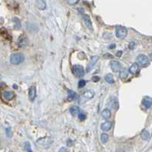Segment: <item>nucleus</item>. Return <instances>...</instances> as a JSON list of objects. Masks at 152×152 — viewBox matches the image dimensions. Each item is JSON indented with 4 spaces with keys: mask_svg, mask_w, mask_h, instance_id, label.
I'll use <instances>...</instances> for the list:
<instances>
[{
    "mask_svg": "<svg viewBox=\"0 0 152 152\" xmlns=\"http://www.w3.org/2000/svg\"><path fill=\"white\" fill-rule=\"evenodd\" d=\"M10 61H11V63L13 65H19L24 61V56L22 53H13L11 55Z\"/></svg>",
    "mask_w": 152,
    "mask_h": 152,
    "instance_id": "f257e3e1",
    "label": "nucleus"
},
{
    "mask_svg": "<svg viewBox=\"0 0 152 152\" xmlns=\"http://www.w3.org/2000/svg\"><path fill=\"white\" fill-rule=\"evenodd\" d=\"M116 36L119 39H123L127 36V30L125 27L117 26L116 28Z\"/></svg>",
    "mask_w": 152,
    "mask_h": 152,
    "instance_id": "f03ea898",
    "label": "nucleus"
},
{
    "mask_svg": "<svg viewBox=\"0 0 152 152\" xmlns=\"http://www.w3.org/2000/svg\"><path fill=\"white\" fill-rule=\"evenodd\" d=\"M137 64L139 66H142V67H146L147 66H148L149 64V60L148 58L145 55H143V54H140L137 56Z\"/></svg>",
    "mask_w": 152,
    "mask_h": 152,
    "instance_id": "7ed1b4c3",
    "label": "nucleus"
},
{
    "mask_svg": "<svg viewBox=\"0 0 152 152\" xmlns=\"http://www.w3.org/2000/svg\"><path fill=\"white\" fill-rule=\"evenodd\" d=\"M73 73L77 77H82L85 74L84 68L81 66H79V65L74 66H73Z\"/></svg>",
    "mask_w": 152,
    "mask_h": 152,
    "instance_id": "20e7f679",
    "label": "nucleus"
},
{
    "mask_svg": "<svg viewBox=\"0 0 152 152\" xmlns=\"http://www.w3.org/2000/svg\"><path fill=\"white\" fill-rule=\"evenodd\" d=\"M15 94L13 91H5L2 94V98L6 100V101H9L11 100H12L14 97Z\"/></svg>",
    "mask_w": 152,
    "mask_h": 152,
    "instance_id": "39448f33",
    "label": "nucleus"
},
{
    "mask_svg": "<svg viewBox=\"0 0 152 152\" xmlns=\"http://www.w3.org/2000/svg\"><path fill=\"white\" fill-rule=\"evenodd\" d=\"M110 68L114 72H119L120 69H121V64L119 63L118 61H116V60H112L110 62Z\"/></svg>",
    "mask_w": 152,
    "mask_h": 152,
    "instance_id": "423d86ee",
    "label": "nucleus"
},
{
    "mask_svg": "<svg viewBox=\"0 0 152 152\" xmlns=\"http://www.w3.org/2000/svg\"><path fill=\"white\" fill-rule=\"evenodd\" d=\"M99 60V57L97 56H94L91 58V60H90V62L87 66V72H90L91 69L94 66V65L97 62V61Z\"/></svg>",
    "mask_w": 152,
    "mask_h": 152,
    "instance_id": "0eeeda50",
    "label": "nucleus"
},
{
    "mask_svg": "<svg viewBox=\"0 0 152 152\" xmlns=\"http://www.w3.org/2000/svg\"><path fill=\"white\" fill-rule=\"evenodd\" d=\"M142 105L146 109H150L152 106V98L150 97H145L142 100Z\"/></svg>",
    "mask_w": 152,
    "mask_h": 152,
    "instance_id": "6e6552de",
    "label": "nucleus"
},
{
    "mask_svg": "<svg viewBox=\"0 0 152 152\" xmlns=\"http://www.w3.org/2000/svg\"><path fill=\"white\" fill-rule=\"evenodd\" d=\"M37 95V91H36V87L35 86H31L29 89V92H28V97H29V100L31 101H33L35 100Z\"/></svg>",
    "mask_w": 152,
    "mask_h": 152,
    "instance_id": "1a4fd4ad",
    "label": "nucleus"
},
{
    "mask_svg": "<svg viewBox=\"0 0 152 152\" xmlns=\"http://www.w3.org/2000/svg\"><path fill=\"white\" fill-rule=\"evenodd\" d=\"M82 18H83V20L85 21V24L87 27H88L90 29H92V23H91V21L90 17L87 14H82Z\"/></svg>",
    "mask_w": 152,
    "mask_h": 152,
    "instance_id": "9d476101",
    "label": "nucleus"
},
{
    "mask_svg": "<svg viewBox=\"0 0 152 152\" xmlns=\"http://www.w3.org/2000/svg\"><path fill=\"white\" fill-rule=\"evenodd\" d=\"M101 129L103 131H105V132H107L109 130H110L111 127H112V122L110 121H106L105 122L102 123L101 124Z\"/></svg>",
    "mask_w": 152,
    "mask_h": 152,
    "instance_id": "9b49d317",
    "label": "nucleus"
},
{
    "mask_svg": "<svg viewBox=\"0 0 152 152\" xmlns=\"http://www.w3.org/2000/svg\"><path fill=\"white\" fill-rule=\"evenodd\" d=\"M139 65L137 63H133L132 66H130L129 69V72L132 74V75H135L139 72Z\"/></svg>",
    "mask_w": 152,
    "mask_h": 152,
    "instance_id": "f8f14e48",
    "label": "nucleus"
},
{
    "mask_svg": "<svg viewBox=\"0 0 152 152\" xmlns=\"http://www.w3.org/2000/svg\"><path fill=\"white\" fill-rule=\"evenodd\" d=\"M108 106H110V108H111L112 110H116V109L118 108V101L114 98L110 100L109 104H108Z\"/></svg>",
    "mask_w": 152,
    "mask_h": 152,
    "instance_id": "ddd939ff",
    "label": "nucleus"
},
{
    "mask_svg": "<svg viewBox=\"0 0 152 152\" xmlns=\"http://www.w3.org/2000/svg\"><path fill=\"white\" fill-rule=\"evenodd\" d=\"M70 113L73 116H76L79 114L80 112V108L78 106H73L70 108Z\"/></svg>",
    "mask_w": 152,
    "mask_h": 152,
    "instance_id": "4468645a",
    "label": "nucleus"
},
{
    "mask_svg": "<svg viewBox=\"0 0 152 152\" xmlns=\"http://www.w3.org/2000/svg\"><path fill=\"white\" fill-rule=\"evenodd\" d=\"M129 70L126 69V68L121 69V70L119 71V78L122 80L126 79V78L128 77V75H129Z\"/></svg>",
    "mask_w": 152,
    "mask_h": 152,
    "instance_id": "2eb2a0df",
    "label": "nucleus"
},
{
    "mask_svg": "<svg viewBox=\"0 0 152 152\" xmlns=\"http://www.w3.org/2000/svg\"><path fill=\"white\" fill-rule=\"evenodd\" d=\"M105 80H106V82H107L108 84H110V85H112V84L115 83L114 78H113L112 75H111V74H107L106 76H105Z\"/></svg>",
    "mask_w": 152,
    "mask_h": 152,
    "instance_id": "dca6fc26",
    "label": "nucleus"
},
{
    "mask_svg": "<svg viewBox=\"0 0 152 152\" xmlns=\"http://www.w3.org/2000/svg\"><path fill=\"white\" fill-rule=\"evenodd\" d=\"M77 98V94L76 93H75L72 91H68V101H72L75 99Z\"/></svg>",
    "mask_w": 152,
    "mask_h": 152,
    "instance_id": "f3484780",
    "label": "nucleus"
},
{
    "mask_svg": "<svg viewBox=\"0 0 152 152\" xmlns=\"http://www.w3.org/2000/svg\"><path fill=\"white\" fill-rule=\"evenodd\" d=\"M102 116H103V118H104V119H109V118L111 116V112H110V110H108V109L104 110V111L102 112Z\"/></svg>",
    "mask_w": 152,
    "mask_h": 152,
    "instance_id": "a211bd4d",
    "label": "nucleus"
},
{
    "mask_svg": "<svg viewBox=\"0 0 152 152\" xmlns=\"http://www.w3.org/2000/svg\"><path fill=\"white\" fill-rule=\"evenodd\" d=\"M18 46L19 47H24L27 44V40L26 37H21L18 40Z\"/></svg>",
    "mask_w": 152,
    "mask_h": 152,
    "instance_id": "6ab92c4d",
    "label": "nucleus"
},
{
    "mask_svg": "<svg viewBox=\"0 0 152 152\" xmlns=\"http://www.w3.org/2000/svg\"><path fill=\"white\" fill-rule=\"evenodd\" d=\"M141 139H143V140L148 141V140L149 139V138H150V134H149L148 131L143 130L142 132H141Z\"/></svg>",
    "mask_w": 152,
    "mask_h": 152,
    "instance_id": "aec40b11",
    "label": "nucleus"
},
{
    "mask_svg": "<svg viewBox=\"0 0 152 152\" xmlns=\"http://www.w3.org/2000/svg\"><path fill=\"white\" fill-rule=\"evenodd\" d=\"M46 2L44 1H42V0H40V1H37V7L40 9H45L46 8Z\"/></svg>",
    "mask_w": 152,
    "mask_h": 152,
    "instance_id": "412c9836",
    "label": "nucleus"
},
{
    "mask_svg": "<svg viewBox=\"0 0 152 152\" xmlns=\"http://www.w3.org/2000/svg\"><path fill=\"white\" fill-rule=\"evenodd\" d=\"M108 139H109V136H108V135H107L106 133H103V134L101 135L100 140H101V142H102V143H104V144L106 143L107 141H108Z\"/></svg>",
    "mask_w": 152,
    "mask_h": 152,
    "instance_id": "4be33fe9",
    "label": "nucleus"
},
{
    "mask_svg": "<svg viewBox=\"0 0 152 152\" xmlns=\"http://www.w3.org/2000/svg\"><path fill=\"white\" fill-rule=\"evenodd\" d=\"M84 97L87 99H91L94 97V92L91 91H87L84 93Z\"/></svg>",
    "mask_w": 152,
    "mask_h": 152,
    "instance_id": "5701e85b",
    "label": "nucleus"
},
{
    "mask_svg": "<svg viewBox=\"0 0 152 152\" xmlns=\"http://www.w3.org/2000/svg\"><path fill=\"white\" fill-rule=\"evenodd\" d=\"M24 149H25L26 152H33V151L31 150V145L28 141L24 142Z\"/></svg>",
    "mask_w": 152,
    "mask_h": 152,
    "instance_id": "b1692460",
    "label": "nucleus"
},
{
    "mask_svg": "<svg viewBox=\"0 0 152 152\" xmlns=\"http://www.w3.org/2000/svg\"><path fill=\"white\" fill-rule=\"evenodd\" d=\"M14 22H15V25H14V29H19L21 27V23H20V21L18 20L17 18H14Z\"/></svg>",
    "mask_w": 152,
    "mask_h": 152,
    "instance_id": "393cba45",
    "label": "nucleus"
},
{
    "mask_svg": "<svg viewBox=\"0 0 152 152\" xmlns=\"http://www.w3.org/2000/svg\"><path fill=\"white\" fill-rule=\"evenodd\" d=\"M6 135L8 138H11L12 136V131L10 127H8L6 129Z\"/></svg>",
    "mask_w": 152,
    "mask_h": 152,
    "instance_id": "a878e982",
    "label": "nucleus"
},
{
    "mask_svg": "<svg viewBox=\"0 0 152 152\" xmlns=\"http://www.w3.org/2000/svg\"><path fill=\"white\" fill-rule=\"evenodd\" d=\"M79 118L81 121H83V120H85V119H86V115H85V112H81L79 114Z\"/></svg>",
    "mask_w": 152,
    "mask_h": 152,
    "instance_id": "bb28decb",
    "label": "nucleus"
},
{
    "mask_svg": "<svg viewBox=\"0 0 152 152\" xmlns=\"http://www.w3.org/2000/svg\"><path fill=\"white\" fill-rule=\"evenodd\" d=\"M86 85V81L85 80H80L79 82V87H84Z\"/></svg>",
    "mask_w": 152,
    "mask_h": 152,
    "instance_id": "cd10ccee",
    "label": "nucleus"
},
{
    "mask_svg": "<svg viewBox=\"0 0 152 152\" xmlns=\"http://www.w3.org/2000/svg\"><path fill=\"white\" fill-rule=\"evenodd\" d=\"M135 42H131L129 43V47L130 50H133L135 48Z\"/></svg>",
    "mask_w": 152,
    "mask_h": 152,
    "instance_id": "c85d7f7f",
    "label": "nucleus"
},
{
    "mask_svg": "<svg viewBox=\"0 0 152 152\" xmlns=\"http://www.w3.org/2000/svg\"><path fill=\"white\" fill-rule=\"evenodd\" d=\"M92 80L94 81L97 82V81H98L100 80V78L98 77V76H94V77H93Z\"/></svg>",
    "mask_w": 152,
    "mask_h": 152,
    "instance_id": "c756f323",
    "label": "nucleus"
},
{
    "mask_svg": "<svg viewBox=\"0 0 152 152\" xmlns=\"http://www.w3.org/2000/svg\"><path fill=\"white\" fill-rule=\"evenodd\" d=\"M115 47H116V44H114V43H112V44H110V46H108V48L110 50H113V49H115Z\"/></svg>",
    "mask_w": 152,
    "mask_h": 152,
    "instance_id": "7c9ffc66",
    "label": "nucleus"
},
{
    "mask_svg": "<svg viewBox=\"0 0 152 152\" xmlns=\"http://www.w3.org/2000/svg\"><path fill=\"white\" fill-rule=\"evenodd\" d=\"M59 152H68V150L66 149V148H61Z\"/></svg>",
    "mask_w": 152,
    "mask_h": 152,
    "instance_id": "2f4dec72",
    "label": "nucleus"
},
{
    "mask_svg": "<svg viewBox=\"0 0 152 152\" xmlns=\"http://www.w3.org/2000/svg\"><path fill=\"white\" fill-rule=\"evenodd\" d=\"M79 1H68V4H71V5H74V4H76L78 3Z\"/></svg>",
    "mask_w": 152,
    "mask_h": 152,
    "instance_id": "473e14b6",
    "label": "nucleus"
},
{
    "mask_svg": "<svg viewBox=\"0 0 152 152\" xmlns=\"http://www.w3.org/2000/svg\"><path fill=\"white\" fill-rule=\"evenodd\" d=\"M104 56H106V57H110V58H112V56H110V54H108V53H107V54H106Z\"/></svg>",
    "mask_w": 152,
    "mask_h": 152,
    "instance_id": "72a5a7b5",
    "label": "nucleus"
},
{
    "mask_svg": "<svg viewBox=\"0 0 152 152\" xmlns=\"http://www.w3.org/2000/svg\"><path fill=\"white\" fill-rule=\"evenodd\" d=\"M121 54H122V52H121V51H119V52H118V53H116V56H121Z\"/></svg>",
    "mask_w": 152,
    "mask_h": 152,
    "instance_id": "f704fd0d",
    "label": "nucleus"
},
{
    "mask_svg": "<svg viewBox=\"0 0 152 152\" xmlns=\"http://www.w3.org/2000/svg\"><path fill=\"white\" fill-rule=\"evenodd\" d=\"M150 59H151V60H152V53H151V54H150Z\"/></svg>",
    "mask_w": 152,
    "mask_h": 152,
    "instance_id": "c9c22d12",
    "label": "nucleus"
},
{
    "mask_svg": "<svg viewBox=\"0 0 152 152\" xmlns=\"http://www.w3.org/2000/svg\"><path fill=\"white\" fill-rule=\"evenodd\" d=\"M0 147H1V143H0Z\"/></svg>",
    "mask_w": 152,
    "mask_h": 152,
    "instance_id": "e433bc0d",
    "label": "nucleus"
}]
</instances>
